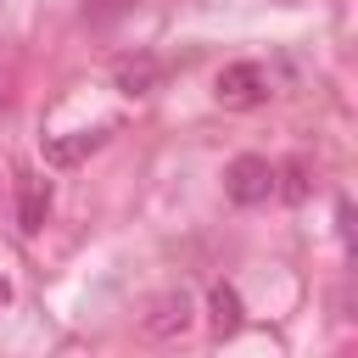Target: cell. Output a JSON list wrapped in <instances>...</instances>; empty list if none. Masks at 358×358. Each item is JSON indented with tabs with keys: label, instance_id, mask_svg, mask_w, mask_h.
<instances>
[{
	"label": "cell",
	"instance_id": "277c9868",
	"mask_svg": "<svg viewBox=\"0 0 358 358\" xmlns=\"http://www.w3.org/2000/svg\"><path fill=\"white\" fill-rule=\"evenodd\" d=\"M45 213H50V179L22 173V185H17V224H22V235H39Z\"/></svg>",
	"mask_w": 358,
	"mask_h": 358
},
{
	"label": "cell",
	"instance_id": "3957f363",
	"mask_svg": "<svg viewBox=\"0 0 358 358\" xmlns=\"http://www.w3.org/2000/svg\"><path fill=\"white\" fill-rule=\"evenodd\" d=\"M140 330H145L151 341H173V336H185V330H190V296H185V291L157 296V302H151V313L140 319Z\"/></svg>",
	"mask_w": 358,
	"mask_h": 358
},
{
	"label": "cell",
	"instance_id": "52a82bcc",
	"mask_svg": "<svg viewBox=\"0 0 358 358\" xmlns=\"http://www.w3.org/2000/svg\"><path fill=\"white\" fill-rule=\"evenodd\" d=\"M302 190H308V185H302V168H285V196H291V201H296V196H302Z\"/></svg>",
	"mask_w": 358,
	"mask_h": 358
},
{
	"label": "cell",
	"instance_id": "5b68a950",
	"mask_svg": "<svg viewBox=\"0 0 358 358\" xmlns=\"http://www.w3.org/2000/svg\"><path fill=\"white\" fill-rule=\"evenodd\" d=\"M162 84V67L151 62V56H129V62H117V90L123 95H151Z\"/></svg>",
	"mask_w": 358,
	"mask_h": 358
},
{
	"label": "cell",
	"instance_id": "7a4b0ae2",
	"mask_svg": "<svg viewBox=\"0 0 358 358\" xmlns=\"http://www.w3.org/2000/svg\"><path fill=\"white\" fill-rule=\"evenodd\" d=\"M218 101L224 106H257V101H268V73L257 62H229L218 73Z\"/></svg>",
	"mask_w": 358,
	"mask_h": 358
},
{
	"label": "cell",
	"instance_id": "6da1fadb",
	"mask_svg": "<svg viewBox=\"0 0 358 358\" xmlns=\"http://www.w3.org/2000/svg\"><path fill=\"white\" fill-rule=\"evenodd\" d=\"M224 190H229V201L257 207V201H268V196H274V168H268L263 157H235V162H229V173H224Z\"/></svg>",
	"mask_w": 358,
	"mask_h": 358
},
{
	"label": "cell",
	"instance_id": "ba28073f",
	"mask_svg": "<svg viewBox=\"0 0 358 358\" xmlns=\"http://www.w3.org/2000/svg\"><path fill=\"white\" fill-rule=\"evenodd\" d=\"M0 308H11V280L0 274Z\"/></svg>",
	"mask_w": 358,
	"mask_h": 358
},
{
	"label": "cell",
	"instance_id": "8992f818",
	"mask_svg": "<svg viewBox=\"0 0 358 358\" xmlns=\"http://www.w3.org/2000/svg\"><path fill=\"white\" fill-rule=\"evenodd\" d=\"M213 324H218V336H235L241 330V296L229 285H213Z\"/></svg>",
	"mask_w": 358,
	"mask_h": 358
}]
</instances>
